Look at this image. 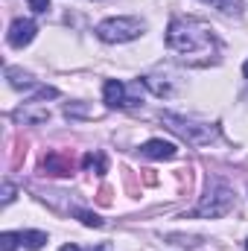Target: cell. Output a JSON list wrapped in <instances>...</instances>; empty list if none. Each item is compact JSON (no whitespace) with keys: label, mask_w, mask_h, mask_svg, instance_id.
<instances>
[{"label":"cell","mask_w":248,"mask_h":251,"mask_svg":"<svg viewBox=\"0 0 248 251\" xmlns=\"http://www.w3.org/2000/svg\"><path fill=\"white\" fill-rule=\"evenodd\" d=\"M143 155H146V158H155V161H170V158L178 155V149H175V143L155 137V140H146V143H143Z\"/></svg>","instance_id":"ba28073f"},{"label":"cell","mask_w":248,"mask_h":251,"mask_svg":"<svg viewBox=\"0 0 248 251\" xmlns=\"http://www.w3.org/2000/svg\"><path fill=\"white\" fill-rule=\"evenodd\" d=\"M140 32H143V21H137V18H108V21H102L99 26H97V35H99V41H105V44H125V41H134V38H140Z\"/></svg>","instance_id":"3957f363"},{"label":"cell","mask_w":248,"mask_h":251,"mask_svg":"<svg viewBox=\"0 0 248 251\" xmlns=\"http://www.w3.org/2000/svg\"><path fill=\"white\" fill-rule=\"evenodd\" d=\"M204 3H222V0H204Z\"/></svg>","instance_id":"44dd1931"},{"label":"cell","mask_w":248,"mask_h":251,"mask_svg":"<svg viewBox=\"0 0 248 251\" xmlns=\"http://www.w3.org/2000/svg\"><path fill=\"white\" fill-rule=\"evenodd\" d=\"M161 120H164V126H167L170 131H175L178 137H184L187 143H193V146H204V143H210V140L216 137V128H213V126L187 120V117L173 114V111H164Z\"/></svg>","instance_id":"7a4b0ae2"},{"label":"cell","mask_w":248,"mask_h":251,"mask_svg":"<svg viewBox=\"0 0 248 251\" xmlns=\"http://www.w3.org/2000/svg\"><path fill=\"white\" fill-rule=\"evenodd\" d=\"M76 219L82 225H88V228H102V219L97 213H91V210H76Z\"/></svg>","instance_id":"5bb4252c"},{"label":"cell","mask_w":248,"mask_h":251,"mask_svg":"<svg viewBox=\"0 0 248 251\" xmlns=\"http://www.w3.org/2000/svg\"><path fill=\"white\" fill-rule=\"evenodd\" d=\"M143 82H146V85H149V88H152L158 97H167V94H170V85H167V82H158L155 76H146Z\"/></svg>","instance_id":"9a60e30c"},{"label":"cell","mask_w":248,"mask_h":251,"mask_svg":"<svg viewBox=\"0 0 248 251\" xmlns=\"http://www.w3.org/2000/svg\"><path fill=\"white\" fill-rule=\"evenodd\" d=\"M167 44L170 50L178 53V59L193 67H204L216 56V35L207 24L193 21V18H178L167 29Z\"/></svg>","instance_id":"6da1fadb"},{"label":"cell","mask_w":248,"mask_h":251,"mask_svg":"<svg viewBox=\"0 0 248 251\" xmlns=\"http://www.w3.org/2000/svg\"><path fill=\"white\" fill-rule=\"evenodd\" d=\"M82 164H85V170H97V173H105V158H102V155H94V152H88Z\"/></svg>","instance_id":"4fadbf2b"},{"label":"cell","mask_w":248,"mask_h":251,"mask_svg":"<svg viewBox=\"0 0 248 251\" xmlns=\"http://www.w3.org/2000/svg\"><path fill=\"white\" fill-rule=\"evenodd\" d=\"M18 243H24V234H12V231L0 234V251H15Z\"/></svg>","instance_id":"7c38bea8"},{"label":"cell","mask_w":248,"mask_h":251,"mask_svg":"<svg viewBox=\"0 0 248 251\" xmlns=\"http://www.w3.org/2000/svg\"><path fill=\"white\" fill-rule=\"evenodd\" d=\"M102 97H105V105L108 108H125V105H134V100L125 94V85L117 79H108L102 85Z\"/></svg>","instance_id":"8992f818"},{"label":"cell","mask_w":248,"mask_h":251,"mask_svg":"<svg viewBox=\"0 0 248 251\" xmlns=\"http://www.w3.org/2000/svg\"><path fill=\"white\" fill-rule=\"evenodd\" d=\"M91 251H94V249H91ZM97 251H111V249H108V246H102V249H97Z\"/></svg>","instance_id":"d6986e66"},{"label":"cell","mask_w":248,"mask_h":251,"mask_svg":"<svg viewBox=\"0 0 248 251\" xmlns=\"http://www.w3.org/2000/svg\"><path fill=\"white\" fill-rule=\"evenodd\" d=\"M35 32H38V26H35V21L32 18H15L12 21V26H9V32H6V41L12 44V47H26V44H32V38H35Z\"/></svg>","instance_id":"5b68a950"},{"label":"cell","mask_w":248,"mask_h":251,"mask_svg":"<svg viewBox=\"0 0 248 251\" xmlns=\"http://www.w3.org/2000/svg\"><path fill=\"white\" fill-rule=\"evenodd\" d=\"M246 251H248V243H246Z\"/></svg>","instance_id":"7402d4cb"},{"label":"cell","mask_w":248,"mask_h":251,"mask_svg":"<svg viewBox=\"0 0 248 251\" xmlns=\"http://www.w3.org/2000/svg\"><path fill=\"white\" fill-rule=\"evenodd\" d=\"M26 3L32 12H47V6H50V0H26Z\"/></svg>","instance_id":"2e32d148"},{"label":"cell","mask_w":248,"mask_h":251,"mask_svg":"<svg viewBox=\"0 0 248 251\" xmlns=\"http://www.w3.org/2000/svg\"><path fill=\"white\" fill-rule=\"evenodd\" d=\"M231 207H234V193H231V187H225V184L213 181V184L207 187V193L201 196V201H198L196 213H198V216L219 219V216H225Z\"/></svg>","instance_id":"277c9868"},{"label":"cell","mask_w":248,"mask_h":251,"mask_svg":"<svg viewBox=\"0 0 248 251\" xmlns=\"http://www.w3.org/2000/svg\"><path fill=\"white\" fill-rule=\"evenodd\" d=\"M50 176H70V161L64 158L62 152H50L47 158H44V164H41Z\"/></svg>","instance_id":"9c48e42d"},{"label":"cell","mask_w":248,"mask_h":251,"mask_svg":"<svg viewBox=\"0 0 248 251\" xmlns=\"http://www.w3.org/2000/svg\"><path fill=\"white\" fill-rule=\"evenodd\" d=\"M59 251H82V249H79V246H73V243H67V246H62Z\"/></svg>","instance_id":"ac0fdd59"},{"label":"cell","mask_w":248,"mask_h":251,"mask_svg":"<svg viewBox=\"0 0 248 251\" xmlns=\"http://www.w3.org/2000/svg\"><path fill=\"white\" fill-rule=\"evenodd\" d=\"M12 199H15V187L12 184H3V204H9Z\"/></svg>","instance_id":"e0dca14e"},{"label":"cell","mask_w":248,"mask_h":251,"mask_svg":"<svg viewBox=\"0 0 248 251\" xmlns=\"http://www.w3.org/2000/svg\"><path fill=\"white\" fill-rule=\"evenodd\" d=\"M44 243H47V234L44 231H24V246L29 251L44 249Z\"/></svg>","instance_id":"8fae6325"},{"label":"cell","mask_w":248,"mask_h":251,"mask_svg":"<svg viewBox=\"0 0 248 251\" xmlns=\"http://www.w3.org/2000/svg\"><path fill=\"white\" fill-rule=\"evenodd\" d=\"M6 79H9L12 88H32V85H35V79H32L29 73L18 70V67H9V70H6Z\"/></svg>","instance_id":"30bf717a"},{"label":"cell","mask_w":248,"mask_h":251,"mask_svg":"<svg viewBox=\"0 0 248 251\" xmlns=\"http://www.w3.org/2000/svg\"><path fill=\"white\" fill-rule=\"evenodd\" d=\"M15 120H21V123H47V120H50V111L41 108L38 100H29V102H24V105L15 111Z\"/></svg>","instance_id":"52a82bcc"},{"label":"cell","mask_w":248,"mask_h":251,"mask_svg":"<svg viewBox=\"0 0 248 251\" xmlns=\"http://www.w3.org/2000/svg\"><path fill=\"white\" fill-rule=\"evenodd\" d=\"M243 73H246V79H248V62H246V67H243Z\"/></svg>","instance_id":"ffe728a7"}]
</instances>
